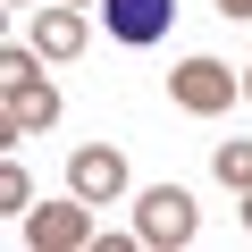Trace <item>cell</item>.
<instances>
[{
	"instance_id": "cell-1",
	"label": "cell",
	"mask_w": 252,
	"mask_h": 252,
	"mask_svg": "<svg viewBox=\"0 0 252 252\" xmlns=\"http://www.w3.org/2000/svg\"><path fill=\"white\" fill-rule=\"evenodd\" d=\"M17 235H26V252H84V244H93V202H84V193L34 202V210L17 219Z\"/></svg>"
},
{
	"instance_id": "cell-2",
	"label": "cell",
	"mask_w": 252,
	"mask_h": 252,
	"mask_svg": "<svg viewBox=\"0 0 252 252\" xmlns=\"http://www.w3.org/2000/svg\"><path fill=\"white\" fill-rule=\"evenodd\" d=\"M168 93H177V109H193V118H219V109H235L244 76H235L227 59H185V67L168 76Z\"/></svg>"
},
{
	"instance_id": "cell-3",
	"label": "cell",
	"mask_w": 252,
	"mask_h": 252,
	"mask_svg": "<svg viewBox=\"0 0 252 252\" xmlns=\"http://www.w3.org/2000/svg\"><path fill=\"white\" fill-rule=\"evenodd\" d=\"M135 210H143V219H135V235H143V244H160V252L193 244V193H185V185H152Z\"/></svg>"
},
{
	"instance_id": "cell-4",
	"label": "cell",
	"mask_w": 252,
	"mask_h": 252,
	"mask_svg": "<svg viewBox=\"0 0 252 252\" xmlns=\"http://www.w3.org/2000/svg\"><path fill=\"white\" fill-rule=\"evenodd\" d=\"M67 193H84L93 210H101V202H118V193H126V152H109V143H84V152L67 160Z\"/></svg>"
},
{
	"instance_id": "cell-5",
	"label": "cell",
	"mask_w": 252,
	"mask_h": 252,
	"mask_svg": "<svg viewBox=\"0 0 252 252\" xmlns=\"http://www.w3.org/2000/svg\"><path fill=\"white\" fill-rule=\"evenodd\" d=\"M168 17H177V0H101V26L118 34V42H160L168 34Z\"/></svg>"
},
{
	"instance_id": "cell-6",
	"label": "cell",
	"mask_w": 252,
	"mask_h": 252,
	"mask_svg": "<svg viewBox=\"0 0 252 252\" xmlns=\"http://www.w3.org/2000/svg\"><path fill=\"white\" fill-rule=\"evenodd\" d=\"M59 118V93L34 76V84H9V101H0V143H26L34 126H51Z\"/></svg>"
},
{
	"instance_id": "cell-7",
	"label": "cell",
	"mask_w": 252,
	"mask_h": 252,
	"mask_svg": "<svg viewBox=\"0 0 252 252\" xmlns=\"http://www.w3.org/2000/svg\"><path fill=\"white\" fill-rule=\"evenodd\" d=\"M34 51H42V59H76V51H84V9H67V0L42 9V17H34Z\"/></svg>"
},
{
	"instance_id": "cell-8",
	"label": "cell",
	"mask_w": 252,
	"mask_h": 252,
	"mask_svg": "<svg viewBox=\"0 0 252 252\" xmlns=\"http://www.w3.org/2000/svg\"><path fill=\"white\" fill-rule=\"evenodd\" d=\"M210 168H219V185H227V193H252V143H219V152H210Z\"/></svg>"
},
{
	"instance_id": "cell-9",
	"label": "cell",
	"mask_w": 252,
	"mask_h": 252,
	"mask_svg": "<svg viewBox=\"0 0 252 252\" xmlns=\"http://www.w3.org/2000/svg\"><path fill=\"white\" fill-rule=\"evenodd\" d=\"M0 210H9V219H26V210H34V185H26V168H17V160L0 168Z\"/></svg>"
},
{
	"instance_id": "cell-10",
	"label": "cell",
	"mask_w": 252,
	"mask_h": 252,
	"mask_svg": "<svg viewBox=\"0 0 252 252\" xmlns=\"http://www.w3.org/2000/svg\"><path fill=\"white\" fill-rule=\"evenodd\" d=\"M42 67H34V51L26 42H9V51H0V93H9V84H34Z\"/></svg>"
},
{
	"instance_id": "cell-11",
	"label": "cell",
	"mask_w": 252,
	"mask_h": 252,
	"mask_svg": "<svg viewBox=\"0 0 252 252\" xmlns=\"http://www.w3.org/2000/svg\"><path fill=\"white\" fill-rule=\"evenodd\" d=\"M219 17H244V26H252V0H219Z\"/></svg>"
},
{
	"instance_id": "cell-12",
	"label": "cell",
	"mask_w": 252,
	"mask_h": 252,
	"mask_svg": "<svg viewBox=\"0 0 252 252\" xmlns=\"http://www.w3.org/2000/svg\"><path fill=\"white\" fill-rule=\"evenodd\" d=\"M244 101H252V67H244Z\"/></svg>"
},
{
	"instance_id": "cell-13",
	"label": "cell",
	"mask_w": 252,
	"mask_h": 252,
	"mask_svg": "<svg viewBox=\"0 0 252 252\" xmlns=\"http://www.w3.org/2000/svg\"><path fill=\"white\" fill-rule=\"evenodd\" d=\"M244 227H252V193H244Z\"/></svg>"
},
{
	"instance_id": "cell-14",
	"label": "cell",
	"mask_w": 252,
	"mask_h": 252,
	"mask_svg": "<svg viewBox=\"0 0 252 252\" xmlns=\"http://www.w3.org/2000/svg\"><path fill=\"white\" fill-rule=\"evenodd\" d=\"M67 9H93V0H67Z\"/></svg>"
},
{
	"instance_id": "cell-15",
	"label": "cell",
	"mask_w": 252,
	"mask_h": 252,
	"mask_svg": "<svg viewBox=\"0 0 252 252\" xmlns=\"http://www.w3.org/2000/svg\"><path fill=\"white\" fill-rule=\"evenodd\" d=\"M9 9H26V0H9Z\"/></svg>"
}]
</instances>
